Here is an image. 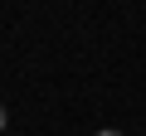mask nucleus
<instances>
[{"mask_svg": "<svg viewBox=\"0 0 146 136\" xmlns=\"http://www.w3.org/2000/svg\"><path fill=\"white\" fill-rule=\"evenodd\" d=\"M5 121H10V117H5V107H0V131H5Z\"/></svg>", "mask_w": 146, "mask_h": 136, "instance_id": "1", "label": "nucleus"}, {"mask_svg": "<svg viewBox=\"0 0 146 136\" xmlns=\"http://www.w3.org/2000/svg\"><path fill=\"white\" fill-rule=\"evenodd\" d=\"M98 136H122V131H112V126H107V131H98Z\"/></svg>", "mask_w": 146, "mask_h": 136, "instance_id": "2", "label": "nucleus"}]
</instances>
